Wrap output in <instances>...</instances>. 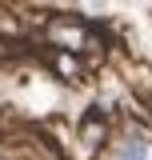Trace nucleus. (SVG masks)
<instances>
[{"label": "nucleus", "mask_w": 152, "mask_h": 160, "mask_svg": "<svg viewBox=\"0 0 152 160\" xmlns=\"http://www.w3.org/2000/svg\"><path fill=\"white\" fill-rule=\"evenodd\" d=\"M116 160H152V148L144 140H124L120 152H116Z\"/></svg>", "instance_id": "nucleus-1"}]
</instances>
